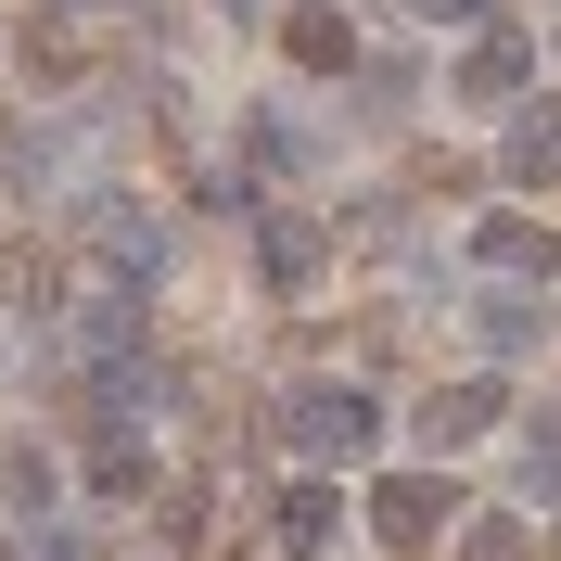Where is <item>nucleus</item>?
Segmentation results:
<instances>
[{
  "instance_id": "nucleus-1",
  "label": "nucleus",
  "mask_w": 561,
  "mask_h": 561,
  "mask_svg": "<svg viewBox=\"0 0 561 561\" xmlns=\"http://www.w3.org/2000/svg\"><path fill=\"white\" fill-rule=\"evenodd\" d=\"M77 243H90V280H115V294H153L167 280V217L140 205V192H77Z\"/></svg>"
},
{
  "instance_id": "nucleus-2",
  "label": "nucleus",
  "mask_w": 561,
  "mask_h": 561,
  "mask_svg": "<svg viewBox=\"0 0 561 561\" xmlns=\"http://www.w3.org/2000/svg\"><path fill=\"white\" fill-rule=\"evenodd\" d=\"M280 447L307 459V472L319 459H370L383 447V396L370 383H280Z\"/></svg>"
},
{
  "instance_id": "nucleus-3",
  "label": "nucleus",
  "mask_w": 561,
  "mask_h": 561,
  "mask_svg": "<svg viewBox=\"0 0 561 561\" xmlns=\"http://www.w3.org/2000/svg\"><path fill=\"white\" fill-rule=\"evenodd\" d=\"M447 103H472V115H511V103H536V38L511 26V13L459 38V65H447Z\"/></svg>"
},
{
  "instance_id": "nucleus-4",
  "label": "nucleus",
  "mask_w": 561,
  "mask_h": 561,
  "mask_svg": "<svg viewBox=\"0 0 561 561\" xmlns=\"http://www.w3.org/2000/svg\"><path fill=\"white\" fill-rule=\"evenodd\" d=\"M459 524V485L447 472H396V485H370V536L383 549H421V536H447Z\"/></svg>"
},
{
  "instance_id": "nucleus-5",
  "label": "nucleus",
  "mask_w": 561,
  "mask_h": 561,
  "mask_svg": "<svg viewBox=\"0 0 561 561\" xmlns=\"http://www.w3.org/2000/svg\"><path fill=\"white\" fill-rule=\"evenodd\" d=\"M497 179H511V192H561V103L549 90L497 115Z\"/></svg>"
},
{
  "instance_id": "nucleus-6",
  "label": "nucleus",
  "mask_w": 561,
  "mask_h": 561,
  "mask_svg": "<svg viewBox=\"0 0 561 561\" xmlns=\"http://www.w3.org/2000/svg\"><path fill=\"white\" fill-rule=\"evenodd\" d=\"M255 268H268V294H307V280L332 268V230L294 217V205H268V217H255Z\"/></svg>"
},
{
  "instance_id": "nucleus-7",
  "label": "nucleus",
  "mask_w": 561,
  "mask_h": 561,
  "mask_svg": "<svg viewBox=\"0 0 561 561\" xmlns=\"http://www.w3.org/2000/svg\"><path fill=\"white\" fill-rule=\"evenodd\" d=\"M280 65H307V77H357L370 51H357V26L332 13V0H294V13H280Z\"/></svg>"
},
{
  "instance_id": "nucleus-8",
  "label": "nucleus",
  "mask_w": 561,
  "mask_h": 561,
  "mask_svg": "<svg viewBox=\"0 0 561 561\" xmlns=\"http://www.w3.org/2000/svg\"><path fill=\"white\" fill-rule=\"evenodd\" d=\"M472 268H485V280H524V294H536V280L561 268V243L536 230V217H485V230H472Z\"/></svg>"
},
{
  "instance_id": "nucleus-9",
  "label": "nucleus",
  "mask_w": 561,
  "mask_h": 561,
  "mask_svg": "<svg viewBox=\"0 0 561 561\" xmlns=\"http://www.w3.org/2000/svg\"><path fill=\"white\" fill-rule=\"evenodd\" d=\"M472 332H485V357H536L549 345V307H536L524 280H485V294H472Z\"/></svg>"
},
{
  "instance_id": "nucleus-10",
  "label": "nucleus",
  "mask_w": 561,
  "mask_h": 561,
  "mask_svg": "<svg viewBox=\"0 0 561 561\" xmlns=\"http://www.w3.org/2000/svg\"><path fill=\"white\" fill-rule=\"evenodd\" d=\"M77 485H90V497H153V447H140V421H128V434H90Z\"/></svg>"
},
{
  "instance_id": "nucleus-11",
  "label": "nucleus",
  "mask_w": 561,
  "mask_h": 561,
  "mask_svg": "<svg viewBox=\"0 0 561 561\" xmlns=\"http://www.w3.org/2000/svg\"><path fill=\"white\" fill-rule=\"evenodd\" d=\"M497 421V383H447V396H421V447H472Z\"/></svg>"
},
{
  "instance_id": "nucleus-12",
  "label": "nucleus",
  "mask_w": 561,
  "mask_h": 561,
  "mask_svg": "<svg viewBox=\"0 0 561 561\" xmlns=\"http://www.w3.org/2000/svg\"><path fill=\"white\" fill-rule=\"evenodd\" d=\"M421 90H434V65H421L409 38H396V51H370V65H357V103H370V115H409Z\"/></svg>"
},
{
  "instance_id": "nucleus-13",
  "label": "nucleus",
  "mask_w": 561,
  "mask_h": 561,
  "mask_svg": "<svg viewBox=\"0 0 561 561\" xmlns=\"http://www.w3.org/2000/svg\"><path fill=\"white\" fill-rule=\"evenodd\" d=\"M243 167H255V179H307V128H294L280 103H255V115H243Z\"/></svg>"
},
{
  "instance_id": "nucleus-14",
  "label": "nucleus",
  "mask_w": 561,
  "mask_h": 561,
  "mask_svg": "<svg viewBox=\"0 0 561 561\" xmlns=\"http://www.w3.org/2000/svg\"><path fill=\"white\" fill-rule=\"evenodd\" d=\"M268 536H280L294 561H307V549H332V485H280V497H268Z\"/></svg>"
},
{
  "instance_id": "nucleus-15",
  "label": "nucleus",
  "mask_w": 561,
  "mask_h": 561,
  "mask_svg": "<svg viewBox=\"0 0 561 561\" xmlns=\"http://www.w3.org/2000/svg\"><path fill=\"white\" fill-rule=\"evenodd\" d=\"M511 485H524V497H561V409H536L524 434H511Z\"/></svg>"
},
{
  "instance_id": "nucleus-16",
  "label": "nucleus",
  "mask_w": 561,
  "mask_h": 561,
  "mask_svg": "<svg viewBox=\"0 0 561 561\" xmlns=\"http://www.w3.org/2000/svg\"><path fill=\"white\" fill-rule=\"evenodd\" d=\"M51 167H65V128H13L0 140V192H51Z\"/></svg>"
},
{
  "instance_id": "nucleus-17",
  "label": "nucleus",
  "mask_w": 561,
  "mask_h": 561,
  "mask_svg": "<svg viewBox=\"0 0 561 561\" xmlns=\"http://www.w3.org/2000/svg\"><path fill=\"white\" fill-rule=\"evenodd\" d=\"M0 497H13V511H51V497H65V472H51V447H0Z\"/></svg>"
},
{
  "instance_id": "nucleus-18",
  "label": "nucleus",
  "mask_w": 561,
  "mask_h": 561,
  "mask_svg": "<svg viewBox=\"0 0 561 561\" xmlns=\"http://www.w3.org/2000/svg\"><path fill=\"white\" fill-rule=\"evenodd\" d=\"M459 561H536V536H524V511H485V524L459 536Z\"/></svg>"
},
{
  "instance_id": "nucleus-19",
  "label": "nucleus",
  "mask_w": 561,
  "mask_h": 561,
  "mask_svg": "<svg viewBox=\"0 0 561 561\" xmlns=\"http://www.w3.org/2000/svg\"><path fill=\"white\" fill-rule=\"evenodd\" d=\"M396 13H421V26H497V0H396Z\"/></svg>"
},
{
  "instance_id": "nucleus-20",
  "label": "nucleus",
  "mask_w": 561,
  "mask_h": 561,
  "mask_svg": "<svg viewBox=\"0 0 561 561\" xmlns=\"http://www.w3.org/2000/svg\"><path fill=\"white\" fill-rule=\"evenodd\" d=\"M38 561H90V549H77V536H51V549H38Z\"/></svg>"
},
{
  "instance_id": "nucleus-21",
  "label": "nucleus",
  "mask_w": 561,
  "mask_h": 561,
  "mask_svg": "<svg viewBox=\"0 0 561 561\" xmlns=\"http://www.w3.org/2000/svg\"><path fill=\"white\" fill-rule=\"evenodd\" d=\"M51 13H115V0H51Z\"/></svg>"
}]
</instances>
